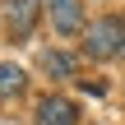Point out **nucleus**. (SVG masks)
I'll list each match as a JSON object with an SVG mask.
<instances>
[{"label": "nucleus", "mask_w": 125, "mask_h": 125, "mask_svg": "<svg viewBox=\"0 0 125 125\" xmlns=\"http://www.w3.org/2000/svg\"><path fill=\"white\" fill-rule=\"evenodd\" d=\"M5 19L14 23V32H28L37 23V0H5Z\"/></svg>", "instance_id": "4"}, {"label": "nucleus", "mask_w": 125, "mask_h": 125, "mask_svg": "<svg viewBox=\"0 0 125 125\" xmlns=\"http://www.w3.org/2000/svg\"><path fill=\"white\" fill-rule=\"evenodd\" d=\"M42 65H46V74H51V79H70L79 60H74L70 51H46V56H42Z\"/></svg>", "instance_id": "6"}, {"label": "nucleus", "mask_w": 125, "mask_h": 125, "mask_svg": "<svg viewBox=\"0 0 125 125\" xmlns=\"http://www.w3.org/2000/svg\"><path fill=\"white\" fill-rule=\"evenodd\" d=\"M23 83H28V74H23L14 60H0V97H14V93H23Z\"/></svg>", "instance_id": "5"}, {"label": "nucleus", "mask_w": 125, "mask_h": 125, "mask_svg": "<svg viewBox=\"0 0 125 125\" xmlns=\"http://www.w3.org/2000/svg\"><path fill=\"white\" fill-rule=\"evenodd\" d=\"M74 121V102L70 97H46L37 107V125H70Z\"/></svg>", "instance_id": "3"}, {"label": "nucleus", "mask_w": 125, "mask_h": 125, "mask_svg": "<svg viewBox=\"0 0 125 125\" xmlns=\"http://www.w3.org/2000/svg\"><path fill=\"white\" fill-rule=\"evenodd\" d=\"M125 51V19L107 14V19H93L83 28V56L88 60H111Z\"/></svg>", "instance_id": "1"}, {"label": "nucleus", "mask_w": 125, "mask_h": 125, "mask_svg": "<svg viewBox=\"0 0 125 125\" xmlns=\"http://www.w3.org/2000/svg\"><path fill=\"white\" fill-rule=\"evenodd\" d=\"M46 9H51V23H56V32H65V37L83 28V0H51Z\"/></svg>", "instance_id": "2"}]
</instances>
